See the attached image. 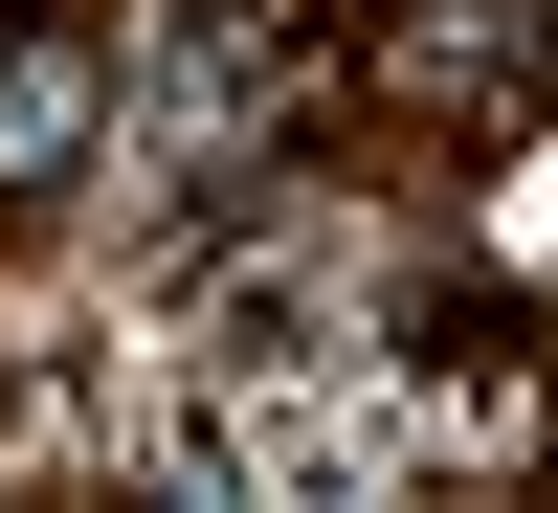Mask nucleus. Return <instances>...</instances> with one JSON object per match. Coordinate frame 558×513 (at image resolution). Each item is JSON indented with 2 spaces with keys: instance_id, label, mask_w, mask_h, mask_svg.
Listing matches in <instances>:
<instances>
[{
  "instance_id": "4",
  "label": "nucleus",
  "mask_w": 558,
  "mask_h": 513,
  "mask_svg": "<svg viewBox=\"0 0 558 513\" xmlns=\"http://www.w3.org/2000/svg\"><path fill=\"white\" fill-rule=\"evenodd\" d=\"M402 357H425V380H514V291L425 268V291H402Z\"/></svg>"
},
{
  "instance_id": "2",
  "label": "nucleus",
  "mask_w": 558,
  "mask_h": 513,
  "mask_svg": "<svg viewBox=\"0 0 558 513\" xmlns=\"http://www.w3.org/2000/svg\"><path fill=\"white\" fill-rule=\"evenodd\" d=\"M157 89H179V134H291V89H313V0H179L157 23Z\"/></svg>"
},
{
  "instance_id": "1",
  "label": "nucleus",
  "mask_w": 558,
  "mask_h": 513,
  "mask_svg": "<svg viewBox=\"0 0 558 513\" xmlns=\"http://www.w3.org/2000/svg\"><path fill=\"white\" fill-rule=\"evenodd\" d=\"M89 157H112V23L23 0V23H0V223H45Z\"/></svg>"
},
{
  "instance_id": "3",
  "label": "nucleus",
  "mask_w": 558,
  "mask_h": 513,
  "mask_svg": "<svg viewBox=\"0 0 558 513\" xmlns=\"http://www.w3.org/2000/svg\"><path fill=\"white\" fill-rule=\"evenodd\" d=\"M380 89L447 112V134L536 112V0H380Z\"/></svg>"
}]
</instances>
